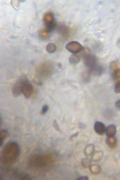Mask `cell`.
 Returning <instances> with one entry per match:
<instances>
[{"label":"cell","mask_w":120,"mask_h":180,"mask_svg":"<svg viewBox=\"0 0 120 180\" xmlns=\"http://www.w3.org/2000/svg\"><path fill=\"white\" fill-rule=\"evenodd\" d=\"M19 146L17 142L12 141L4 147L1 155V161L4 164L10 165L14 163L20 154Z\"/></svg>","instance_id":"1"},{"label":"cell","mask_w":120,"mask_h":180,"mask_svg":"<svg viewBox=\"0 0 120 180\" xmlns=\"http://www.w3.org/2000/svg\"><path fill=\"white\" fill-rule=\"evenodd\" d=\"M43 23L46 29L50 33L54 31L56 26L54 14L51 12H48L45 14L43 17Z\"/></svg>","instance_id":"2"},{"label":"cell","mask_w":120,"mask_h":180,"mask_svg":"<svg viewBox=\"0 0 120 180\" xmlns=\"http://www.w3.org/2000/svg\"><path fill=\"white\" fill-rule=\"evenodd\" d=\"M53 70V66L51 64L44 63L39 66L38 72L41 77H48L51 76Z\"/></svg>","instance_id":"3"},{"label":"cell","mask_w":120,"mask_h":180,"mask_svg":"<svg viewBox=\"0 0 120 180\" xmlns=\"http://www.w3.org/2000/svg\"><path fill=\"white\" fill-rule=\"evenodd\" d=\"M66 49L73 54H76L84 49V47L81 44L77 41H72L68 43L65 46Z\"/></svg>","instance_id":"4"},{"label":"cell","mask_w":120,"mask_h":180,"mask_svg":"<svg viewBox=\"0 0 120 180\" xmlns=\"http://www.w3.org/2000/svg\"><path fill=\"white\" fill-rule=\"evenodd\" d=\"M34 91L33 86L26 78L24 77L22 89V94L25 98L29 99Z\"/></svg>","instance_id":"5"},{"label":"cell","mask_w":120,"mask_h":180,"mask_svg":"<svg viewBox=\"0 0 120 180\" xmlns=\"http://www.w3.org/2000/svg\"><path fill=\"white\" fill-rule=\"evenodd\" d=\"M24 77L21 78L16 81L12 88V92L13 96L15 97L20 96L22 93V89L24 84Z\"/></svg>","instance_id":"6"},{"label":"cell","mask_w":120,"mask_h":180,"mask_svg":"<svg viewBox=\"0 0 120 180\" xmlns=\"http://www.w3.org/2000/svg\"><path fill=\"white\" fill-rule=\"evenodd\" d=\"M83 60L84 65L89 69L92 67L96 63L95 56L89 53H87L84 55Z\"/></svg>","instance_id":"7"},{"label":"cell","mask_w":120,"mask_h":180,"mask_svg":"<svg viewBox=\"0 0 120 180\" xmlns=\"http://www.w3.org/2000/svg\"><path fill=\"white\" fill-rule=\"evenodd\" d=\"M94 129L95 132L99 135H103L106 133V126L103 122L100 121H97L95 122Z\"/></svg>","instance_id":"8"},{"label":"cell","mask_w":120,"mask_h":180,"mask_svg":"<svg viewBox=\"0 0 120 180\" xmlns=\"http://www.w3.org/2000/svg\"><path fill=\"white\" fill-rule=\"evenodd\" d=\"M89 69V73L90 74L94 75V76L101 74L103 71V67L97 63L94 66Z\"/></svg>","instance_id":"9"},{"label":"cell","mask_w":120,"mask_h":180,"mask_svg":"<svg viewBox=\"0 0 120 180\" xmlns=\"http://www.w3.org/2000/svg\"><path fill=\"white\" fill-rule=\"evenodd\" d=\"M116 133L117 129L115 125H110L106 128V133L107 137H114Z\"/></svg>","instance_id":"10"},{"label":"cell","mask_w":120,"mask_h":180,"mask_svg":"<svg viewBox=\"0 0 120 180\" xmlns=\"http://www.w3.org/2000/svg\"><path fill=\"white\" fill-rule=\"evenodd\" d=\"M106 142L108 146L110 148H114L116 145V139L114 137H107L106 139Z\"/></svg>","instance_id":"11"},{"label":"cell","mask_w":120,"mask_h":180,"mask_svg":"<svg viewBox=\"0 0 120 180\" xmlns=\"http://www.w3.org/2000/svg\"><path fill=\"white\" fill-rule=\"evenodd\" d=\"M112 76L113 78L115 80H118L120 79V68L118 66L111 68Z\"/></svg>","instance_id":"12"},{"label":"cell","mask_w":120,"mask_h":180,"mask_svg":"<svg viewBox=\"0 0 120 180\" xmlns=\"http://www.w3.org/2000/svg\"><path fill=\"white\" fill-rule=\"evenodd\" d=\"M90 171L94 174H99L101 171V168L99 165H91L89 167Z\"/></svg>","instance_id":"13"},{"label":"cell","mask_w":120,"mask_h":180,"mask_svg":"<svg viewBox=\"0 0 120 180\" xmlns=\"http://www.w3.org/2000/svg\"><path fill=\"white\" fill-rule=\"evenodd\" d=\"M80 61V58L76 54L71 55L69 58V62L72 65H76Z\"/></svg>","instance_id":"14"},{"label":"cell","mask_w":120,"mask_h":180,"mask_svg":"<svg viewBox=\"0 0 120 180\" xmlns=\"http://www.w3.org/2000/svg\"><path fill=\"white\" fill-rule=\"evenodd\" d=\"M94 149V147L92 144H89L86 147L84 150V154L86 156H89L90 155H92Z\"/></svg>","instance_id":"15"},{"label":"cell","mask_w":120,"mask_h":180,"mask_svg":"<svg viewBox=\"0 0 120 180\" xmlns=\"http://www.w3.org/2000/svg\"><path fill=\"white\" fill-rule=\"evenodd\" d=\"M46 49L48 52L50 54H52L56 51V47L54 44L50 43L47 45Z\"/></svg>","instance_id":"16"},{"label":"cell","mask_w":120,"mask_h":180,"mask_svg":"<svg viewBox=\"0 0 120 180\" xmlns=\"http://www.w3.org/2000/svg\"><path fill=\"white\" fill-rule=\"evenodd\" d=\"M7 131L5 129H4L1 132V146H2L4 140L5 139L7 135Z\"/></svg>","instance_id":"17"},{"label":"cell","mask_w":120,"mask_h":180,"mask_svg":"<svg viewBox=\"0 0 120 180\" xmlns=\"http://www.w3.org/2000/svg\"><path fill=\"white\" fill-rule=\"evenodd\" d=\"M103 156V153L101 152H98L95 153L94 155L93 156V159L94 161H99L102 159Z\"/></svg>","instance_id":"18"},{"label":"cell","mask_w":120,"mask_h":180,"mask_svg":"<svg viewBox=\"0 0 120 180\" xmlns=\"http://www.w3.org/2000/svg\"><path fill=\"white\" fill-rule=\"evenodd\" d=\"M91 161L90 159L86 158L82 161V164L84 167H89L91 166Z\"/></svg>","instance_id":"19"},{"label":"cell","mask_w":120,"mask_h":180,"mask_svg":"<svg viewBox=\"0 0 120 180\" xmlns=\"http://www.w3.org/2000/svg\"><path fill=\"white\" fill-rule=\"evenodd\" d=\"M40 36L44 39H47L50 36V33H49L46 29L42 30L40 32Z\"/></svg>","instance_id":"20"},{"label":"cell","mask_w":120,"mask_h":180,"mask_svg":"<svg viewBox=\"0 0 120 180\" xmlns=\"http://www.w3.org/2000/svg\"><path fill=\"white\" fill-rule=\"evenodd\" d=\"M49 109V106L47 105H45L42 107L41 110V114L42 115H44L47 113Z\"/></svg>","instance_id":"21"},{"label":"cell","mask_w":120,"mask_h":180,"mask_svg":"<svg viewBox=\"0 0 120 180\" xmlns=\"http://www.w3.org/2000/svg\"><path fill=\"white\" fill-rule=\"evenodd\" d=\"M114 91L116 93L120 94V81L116 84L114 87Z\"/></svg>","instance_id":"22"},{"label":"cell","mask_w":120,"mask_h":180,"mask_svg":"<svg viewBox=\"0 0 120 180\" xmlns=\"http://www.w3.org/2000/svg\"><path fill=\"white\" fill-rule=\"evenodd\" d=\"M54 127L58 131H60V129L59 127V126L58 123H57V121H56V120H54Z\"/></svg>","instance_id":"23"},{"label":"cell","mask_w":120,"mask_h":180,"mask_svg":"<svg viewBox=\"0 0 120 180\" xmlns=\"http://www.w3.org/2000/svg\"><path fill=\"white\" fill-rule=\"evenodd\" d=\"M115 106L118 110H120V99L116 102Z\"/></svg>","instance_id":"24"},{"label":"cell","mask_w":120,"mask_h":180,"mask_svg":"<svg viewBox=\"0 0 120 180\" xmlns=\"http://www.w3.org/2000/svg\"><path fill=\"white\" fill-rule=\"evenodd\" d=\"M77 180H88V176H82L79 177L77 179Z\"/></svg>","instance_id":"25"},{"label":"cell","mask_w":120,"mask_h":180,"mask_svg":"<svg viewBox=\"0 0 120 180\" xmlns=\"http://www.w3.org/2000/svg\"><path fill=\"white\" fill-rule=\"evenodd\" d=\"M78 133H77L76 134H74L72 135L70 137L71 139H73V138H74L77 137L78 136Z\"/></svg>","instance_id":"26"}]
</instances>
